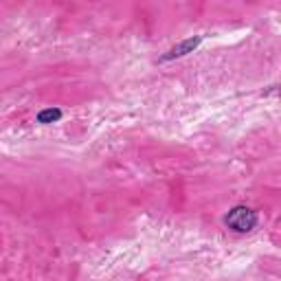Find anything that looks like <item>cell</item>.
<instances>
[{
  "mask_svg": "<svg viewBox=\"0 0 281 281\" xmlns=\"http://www.w3.org/2000/svg\"><path fill=\"white\" fill-rule=\"evenodd\" d=\"M257 220H259L257 211H253V209H248V207H235L226 213L224 222L228 224V228H233V231H237V233H250L257 226Z\"/></svg>",
  "mask_w": 281,
  "mask_h": 281,
  "instance_id": "obj_1",
  "label": "cell"
},
{
  "mask_svg": "<svg viewBox=\"0 0 281 281\" xmlns=\"http://www.w3.org/2000/svg\"><path fill=\"white\" fill-rule=\"evenodd\" d=\"M202 42V35H196V38H189V40H182L180 44H176V47H171L167 51L165 55H163V62H167V59H176V57H185L187 53H193V51L198 49V44Z\"/></svg>",
  "mask_w": 281,
  "mask_h": 281,
  "instance_id": "obj_2",
  "label": "cell"
},
{
  "mask_svg": "<svg viewBox=\"0 0 281 281\" xmlns=\"http://www.w3.org/2000/svg\"><path fill=\"white\" fill-rule=\"evenodd\" d=\"M62 119V110L59 108H47L38 114V123H53V121Z\"/></svg>",
  "mask_w": 281,
  "mask_h": 281,
  "instance_id": "obj_3",
  "label": "cell"
}]
</instances>
